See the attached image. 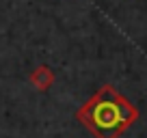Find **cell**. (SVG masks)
<instances>
[{"label": "cell", "mask_w": 147, "mask_h": 138, "mask_svg": "<svg viewBox=\"0 0 147 138\" xmlns=\"http://www.w3.org/2000/svg\"><path fill=\"white\" fill-rule=\"evenodd\" d=\"M76 119L95 138H119L138 121V110L113 84H104L76 110Z\"/></svg>", "instance_id": "6da1fadb"}, {"label": "cell", "mask_w": 147, "mask_h": 138, "mask_svg": "<svg viewBox=\"0 0 147 138\" xmlns=\"http://www.w3.org/2000/svg\"><path fill=\"white\" fill-rule=\"evenodd\" d=\"M56 76L48 65H39L30 71V84L37 88V91H48V88L54 84Z\"/></svg>", "instance_id": "7a4b0ae2"}]
</instances>
